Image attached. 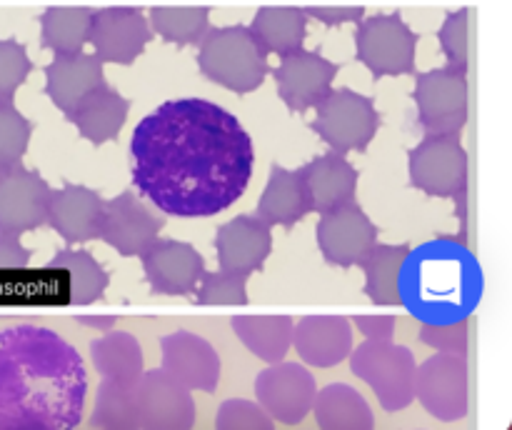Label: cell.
Wrapping results in <instances>:
<instances>
[{"instance_id":"1","label":"cell","mask_w":512,"mask_h":430,"mask_svg":"<svg viewBox=\"0 0 512 430\" xmlns=\"http://www.w3.org/2000/svg\"><path fill=\"white\" fill-rule=\"evenodd\" d=\"M130 160L133 185L160 213L210 218L245 193L255 148L233 113L203 98H180L135 125Z\"/></svg>"},{"instance_id":"2","label":"cell","mask_w":512,"mask_h":430,"mask_svg":"<svg viewBox=\"0 0 512 430\" xmlns=\"http://www.w3.org/2000/svg\"><path fill=\"white\" fill-rule=\"evenodd\" d=\"M88 375L78 350L43 325L0 330V430H75Z\"/></svg>"},{"instance_id":"3","label":"cell","mask_w":512,"mask_h":430,"mask_svg":"<svg viewBox=\"0 0 512 430\" xmlns=\"http://www.w3.org/2000/svg\"><path fill=\"white\" fill-rule=\"evenodd\" d=\"M483 270L458 238H433L410 248L400 270V305L420 323L468 320L483 300Z\"/></svg>"},{"instance_id":"4","label":"cell","mask_w":512,"mask_h":430,"mask_svg":"<svg viewBox=\"0 0 512 430\" xmlns=\"http://www.w3.org/2000/svg\"><path fill=\"white\" fill-rule=\"evenodd\" d=\"M200 73L215 85L248 95L268 78V53L248 25L213 28L200 40Z\"/></svg>"},{"instance_id":"5","label":"cell","mask_w":512,"mask_h":430,"mask_svg":"<svg viewBox=\"0 0 512 430\" xmlns=\"http://www.w3.org/2000/svg\"><path fill=\"white\" fill-rule=\"evenodd\" d=\"M350 370L355 378L373 388L388 413L405 410L415 400V363L413 350L395 345L393 340H365L350 350Z\"/></svg>"},{"instance_id":"6","label":"cell","mask_w":512,"mask_h":430,"mask_svg":"<svg viewBox=\"0 0 512 430\" xmlns=\"http://www.w3.org/2000/svg\"><path fill=\"white\" fill-rule=\"evenodd\" d=\"M315 120L310 128L330 145L333 153H363L380 130V115L375 110V100L360 95L355 90L340 88L330 90L315 105Z\"/></svg>"},{"instance_id":"7","label":"cell","mask_w":512,"mask_h":430,"mask_svg":"<svg viewBox=\"0 0 512 430\" xmlns=\"http://www.w3.org/2000/svg\"><path fill=\"white\" fill-rule=\"evenodd\" d=\"M420 35L400 13L360 18L355 30V58L375 80L385 75H410L415 70V50Z\"/></svg>"},{"instance_id":"8","label":"cell","mask_w":512,"mask_h":430,"mask_svg":"<svg viewBox=\"0 0 512 430\" xmlns=\"http://www.w3.org/2000/svg\"><path fill=\"white\" fill-rule=\"evenodd\" d=\"M410 183L433 198H453L460 203L468 190V153L460 145L458 133L425 135L408 155Z\"/></svg>"},{"instance_id":"9","label":"cell","mask_w":512,"mask_h":430,"mask_svg":"<svg viewBox=\"0 0 512 430\" xmlns=\"http://www.w3.org/2000/svg\"><path fill=\"white\" fill-rule=\"evenodd\" d=\"M413 100L428 135L460 133L468 123V78L463 70L435 68L415 78Z\"/></svg>"},{"instance_id":"10","label":"cell","mask_w":512,"mask_h":430,"mask_svg":"<svg viewBox=\"0 0 512 430\" xmlns=\"http://www.w3.org/2000/svg\"><path fill=\"white\" fill-rule=\"evenodd\" d=\"M415 398L433 418L453 423L468 415V360L435 353L415 370Z\"/></svg>"},{"instance_id":"11","label":"cell","mask_w":512,"mask_h":430,"mask_svg":"<svg viewBox=\"0 0 512 430\" xmlns=\"http://www.w3.org/2000/svg\"><path fill=\"white\" fill-rule=\"evenodd\" d=\"M135 405L140 428L190 430L195 425L193 390L163 368L140 373L135 380Z\"/></svg>"},{"instance_id":"12","label":"cell","mask_w":512,"mask_h":430,"mask_svg":"<svg viewBox=\"0 0 512 430\" xmlns=\"http://www.w3.org/2000/svg\"><path fill=\"white\" fill-rule=\"evenodd\" d=\"M318 383L305 365L298 363H270L255 378V398L260 408L273 420L285 425L303 423L313 408Z\"/></svg>"},{"instance_id":"13","label":"cell","mask_w":512,"mask_h":430,"mask_svg":"<svg viewBox=\"0 0 512 430\" xmlns=\"http://www.w3.org/2000/svg\"><path fill=\"white\" fill-rule=\"evenodd\" d=\"M318 248L330 265L353 268L378 243V225L355 200L320 213Z\"/></svg>"},{"instance_id":"14","label":"cell","mask_w":512,"mask_h":430,"mask_svg":"<svg viewBox=\"0 0 512 430\" xmlns=\"http://www.w3.org/2000/svg\"><path fill=\"white\" fill-rule=\"evenodd\" d=\"M165 225V215L150 210L133 190H123L113 200H105L98 238L118 250L123 258L140 255Z\"/></svg>"},{"instance_id":"15","label":"cell","mask_w":512,"mask_h":430,"mask_svg":"<svg viewBox=\"0 0 512 430\" xmlns=\"http://www.w3.org/2000/svg\"><path fill=\"white\" fill-rule=\"evenodd\" d=\"M50 185L38 170L23 165L0 173V233L23 235L38 230L48 220Z\"/></svg>"},{"instance_id":"16","label":"cell","mask_w":512,"mask_h":430,"mask_svg":"<svg viewBox=\"0 0 512 430\" xmlns=\"http://www.w3.org/2000/svg\"><path fill=\"white\" fill-rule=\"evenodd\" d=\"M153 38L148 18L138 8H103L90 18L88 43L100 63L130 65Z\"/></svg>"},{"instance_id":"17","label":"cell","mask_w":512,"mask_h":430,"mask_svg":"<svg viewBox=\"0 0 512 430\" xmlns=\"http://www.w3.org/2000/svg\"><path fill=\"white\" fill-rule=\"evenodd\" d=\"M338 70L340 65L333 63V60L300 48L283 55L280 65L273 70V78L278 83L280 100L293 113H305V110L315 108L333 90V80Z\"/></svg>"},{"instance_id":"18","label":"cell","mask_w":512,"mask_h":430,"mask_svg":"<svg viewBox=\"0 0 512 430\" xmlns=\"http://www.w3.org/2000/svg\"><path fill=\"white\" fill-rule=\"evenodd\" d=\"M145 278L155 295H188L205 273V258L185 240L155 238L143 253Z\"/></svg>"},{"instance_id":"19","label":"cell","mask_w":512,"mask_h":430,"mask_svg":"<svg viewBox=\"0 0 512 430\" xmlns=\"http://www.w3.org/2000/svg\"><path fill=\"white\" fill-rule=\"evenodd\" d=\"M160 353H163V370H168L188 390H200V393L218 390L220 355L203 335H195L190 330L163 335Z\"/></svg>"},{"instance_id":"20","label":"cell","mask_w":512,"mask_h":430,"mask_svg":"<svg viewBox=\"0 0 512 430\" xmlns=\"http://www.w3.org/2000/svg\"><path fill=\"white\" fill-rule=\"evenodd\" d=\"M215 250H218L220 270L248 278L268 260L273 250V233L258 215H238L218 228Z\"/></svg>"},{"instance_id":"21","label":"cell","mask_w":512,"mask_h":430,"mask_svg":"<svg viewBox=\"0 0 512 430\" xmlns=\"http://www.w3.org/2000/svg\"><path fill=\"white\" fill-rule=\"evenodd\" d=\"M105 200L88 185L65 183L63 188L50 190L48 220L45 223L65 240V243H88L100 233Z\"/></svg>"},{"instance_id":"22","label":"cell","mask_w":512,"mask_h":430,"mask_svg":"<svg viewBox=\"0 0 512 430\" xmlns=\"http://www.w3.org/2000/svg\"><path fill=\"white\" fill-rule=\"evenodd\" d=\"M293 348L313 368H335L353 350V325L343 315H305L293 325Z\"/></svg>"},{"instance_id":"23","label":"cell","mask_w":512,"mask_h":430,"mask_svg":"<svg viewBox=\"0 0 512 430\" xmlns=\"http://www.w3.org/2000/svg\"><path fill=\"white\" fill-rule=\"evenodd\" d=\"M298 175L303 180L310 210H315V213H328L338 205L355 200L358 170L345 160V155L333 153V150L318 155L310 163H305L298 170Z\"/></svg>"},{"instance_id":"24","label":"cell","mask_w":512,"mask_h":430,"mask_svg":"<svg viewBox=\"0 0 512 430\" xmlns=\"http://www.w3.org/2000/svg\"><path fill=\"white\" fill-rule=\"evenodd\" d=\"M103 83V63L83 50L73 55H55L53 63L45 65V95L63 113H70L90 90Z\"/></svg>"},{"instance_id":"25","label":"cell","mask_w":512,"mask_h":430,"mask_svg":"<svg viewBox=\"0 0 512 430\" xmlns=\"http://www.w3.org/2000/svg\"><path fill=\"white\" fill-rule=\"evenodd\" d=\"M130 113V100L123 98L108 83L98 85L90 90L68 115L70 123L78 128V133L93 145H103L108 140H115L123 130L125 120Z\"/></svg>"},{"instance_id":"26","label":"cell","mask_w":512,"mask_h":430,"mask_svg":"<svg viewBox=\"0 0 512 430\" xmlns=\"http://www.w3.org/2000/svg\"><path fill=\"white\" fill-rule=\"evenodd\" d=\"M310 213L308 195H305L303 180L298 170H288L273 163L263 195L258 200V218L268 225H295Z\"/></svg>"},{"instance_id":"27","label":"cell","mask_w":512,"mask_h":430,"mask_svg":"<svg viewBox=\"0 0 512 430\" xmlns=\"http://www.w3.org/2000/svg\"><path fill=\"white\" fill-rule=\"evenodd\" d=\"M230 328L240 343L263 363H280L293 345V318L288 315H235Z\"/></svg>"},{"instance_id":"28","label":"cell","mask_w":512,"mask_h":430,"mask_svg":"<svg viewBox=\"0 0 512 430\" xmlns=\"http://www.w3.org/2000/svg\"><path fill=\"white\" fill-rule=\"evenodd\" d=\"M315 420L323 430H373L375 415L368 400L345 383L325 385L315 393Z\"/></svg>"},{"instance_id":"29","label":"cell","mask_w":512,"mask_h":430,"mask_svg":"<svg viewBox=\"0 0 512 430\" xmlns=\"http://www.w3.org/2000/svg\"><path fill=\"white\" fill-rule=\"evenodd\" d=\"M408 250L410 245L405 243H375L373 248L365 253V258L358 263L365 273V295H368L375 305H383V308H395V305H400V270H403Z\"/></svg>"},{"instance_id":"30","label":"cell","mask_w":512,"mask_h":430,"mask_svg":"<svg viewBox=\"0 0 512 430\" xmlns=\"http://www.w3.org/2000/svg\"><path fill=\"white\" fill-rule=\"evenodd\" d=\"M248 28L253 30L265 53L283 58L303 48L305 35H308V15L300 8H260Z\"/></svg>"},{"instance_id":"31","label":"cell","mask_w":512,"mask_h":430,"mask_svg":"<svg viewBox=\"0 0 512 430\" xmlns=\"http://www.w3.org/2000/svg\"><path fill=\"white\" fill-rule=\"evenodd\" d=\"M95 370L108 380H138L143 373V348L138 338L123 330H105L103 338L90 343Z\"/></svg>"},{"instance_id":"32","label":"cell","mask_w":512,"mask_h":430,"mask_svg":"<svg viewBox=\"0 0 512 430\" xmlns=\"http://www.w3.org/2000/svg\"><path fill=\"white\" fill-rule=\"evenodd\" d=\"M48 265L50 268H63L68 273L70 305H90L93 300L103 298L110 285V275L88 250L65 248L55 253Z\"/></svg>"},{"instance_id":"33","label":"cell","mask_w":512,"mask_h":430,"mask_svg":"<svg viewBox=\"0 0 512 430\" xmlns=\"http://www.w3.org/2000/svg\"><path fill=\"white\" fill-rule=\"evenodd\" d=\"M90 8H48L40 15V40L43 48L55 55H73L83 50L90 35Z\"/></svg>"},{"instance_id":"34","label":"cell","mask_w":512,"mask_h":430,"mask_svg":"<svg viewBox=\"0 0 512 430\" xmlns=\"http://www.w3.org/2000/svg\"><path fill=\"white\" fill-rule=\"evenodd\" d=\"M93 428L135 430L138 425V405H135V380H108L103 378L95 398Z\"/></svg>"},{"instance_id":"35","label":"cell","mask_w":512,"mask_h":430,"mask_svg":"<svg viewBox=\"0 0 512 430\" xmlns=\"http://www.w3.org/2000/svg\"><path fill=\"white\" fill-rule=\"evenodd\" d=\"M153 33L173 45H195L210 30V8H153Z\"/></svg>"},{"instance_id":"36","label":"cell","mask_w":512,"mask_h":430,"mask_svg":"<svg viewBox=\"0 0 512 430\" xmlns=\"http://www.w3.org/2000/svg\"><path fill=\"white\" fill-rule=\"evenodd\" d=\"M33 135V123L10 103H0V173L25 158Z\"/></svg>"},{"instance_id":"37","label":"cell","mask_w":512,"mask_h":430,"mask_svg":"<svg viewBox=\"0 0 512 430\" xmlns=\"http://www.w3.org/2000/svg\"><path fill=\"white\" fill-rule=\"evenodd\" d=\"M195 303L200 308H228V305H248L245 278L233 273H203L195 285Z\"/></svg>"},{"instance_id":"38","label":"cell","mask_w":512,"mask_h":430,"mask_svg":"<svg viewBox=\"0 0 512 430\" xmlns=\"http://www.w3.org/2000/svg\"><path fill=\"white\" fill-rule=\"evenodd\" d=\"M33 70L28 50L15 38H0V103H10Z\"/></svg>"},{"instance_id":"39","label":"cell","mask_w":512,"mask_h":430,"mask_svg":"<svg viewBox=\"0 0 512 430\" xmlns=\"http://www.w3.org/2000/svg\"><path fill=\"white\" fill-rule=\"evenodd\" d=\"M443 53L448 58V65L455 70L468 73L470 63V10L460 8L445 18L443 28L438 33Z\"/></svg>"},{"instance_id":"40","label":"cell","mask_w":512,"mask_h":430,"mask_svg":"<svg viewBox=\"0 0 512 430\" xmlns=\"http://www.w3.org/2000/svg\"><path fill=\"white\" fill-rule=\"evenodd\" d=\"M275 420L260 408V403L245 398H230L215 415L218 430H273Z\"/></svg>"},{"instance_id":"41","label":"cell","mask_w":512,"mask_h":430,"mask_svg":"<svg viewBox=\"0 0 512 430\" xmlns=\"http://www.w3.org/2000/svg\"><path fill=\"white\" fill-rule=\"evenodd\" d=\"M420 340L438 353H468V320H453V323H423Z\"/></svg>"},{"instance_id":"42","label":"cell","mask_w":512,"mask_h":430,"mask_svg":"<svg viewBox=\"0 0 512 430\" xmlns=\"http://www.w3.org/2000/svg\"><path fill=\"white\" fill-rule=\"evenodd\" d=\"M353 323L368 340H393L398 318L395 315H355Z\"/></svg>"},{"instance_id":"43","label":"cell","mask_w":512,"mask_h":430,"mask_svg":"<svg viewBox=\"0 0 512 430\" xmlns=\"http://www.w3.org/2000/svg\"><path fill=\"white\" fill-rule=\"evenodd\" d=\"M30 263V250L20 243L18 235L0 233V270H25Z\"/></svg>"},{"instance_id":"44","label":"cell","mask_w":512,"mask_h":430,"mask_svg":"<svg viewBox=\"0 0 512 430\" xmlns=\"http://www.w3.org/2000/svg\"><path fill=\"white\" fill-rule=\"evenodd\" d=\"M308 18H318L320 23L328 25V28H338V25L345 23H358L365 15V10L360 8H308L305 10Z\"/></svg>"},{"instance_id":"45","label":"cell","mask_w":512,"mask_h":430,"mask_svg":"<svg viewBox=\"0 0 512 430\" xmlns=\"http://www.w3.org/2000/svg\"><path fill=\"white\" fill-rule=\"evenodd\" d=\"M80 325H85V328H95V330H113L115 323H118V318L115 315H78Z\"/></svg>"}]
</instances>
